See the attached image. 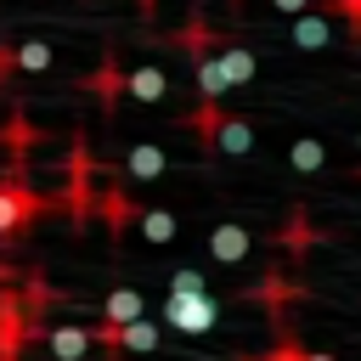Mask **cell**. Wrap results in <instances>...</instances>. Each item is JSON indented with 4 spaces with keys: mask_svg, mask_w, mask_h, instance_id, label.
I'll use <instances>...</instances> for the list:
<instances>
[{
    "mask_svg": "<svg viewBox=\"0 0 361 361\" xmlns=\"http://www.w3.org/2000/svg\"><path fill=\"white\" fill-rule=\"evenodd\" d=\"M164 322L175 327V333H209L214 322H220V299L203 288V293H169L164 299Z\"/></svg>",
    "mask_w": 361,
    "mask_h": 361,
    "instance_id": "cell-1",
    "label": "cell"
},
{
    "mask_svg": "<svg viewBox=\"0 0 361 361\" xmlns=\"http://www.w3.org/2000/svg\"><path fill=\"white\" fill-rule=\"evenodd\" d=\"M197 130H203V141L220 147V152H254V124H248V118H220L214 102H203Z\"/></svg>",
    "mask_w": 361,
    "mask_h": 361,
    "instance_id": "cell-2",
    "label": "cell"
},
{
    "mask_svg": "<svg viewBox=\"0 0 361 361\" xmlns=\"http://www.w3.org/2000/svg\"><path fill=\"white\" fill-rule=\"evenodd\" d=\"M34 214H39V192H34V186H23L17 175H11V180H0V237H17Z\"/></svg>",
    "mask_w": 361,
    "mask_h": 361,
    "instance_id": "cell-3",
    "label": "cell"
},
{
    "mask_svg": "<svg viewBox=\"0 0 361 361\" xmlns=\"http://www.w3.org/2000/svg\"><path fill=\"white\" fill-rule=\"evenodd\" d=\"M192 68H197V96L203 102H220L226 90H231V79H226V68H220V51H209V45H197V34H192Z\"/></svg>",
    "mask_w": 361,
    "mask_h": 361,
    "instance_id": "cell-4",
    "label": "cell"
},
{
    "mask_svg": "<svg viewBox=\"0 0 361 361\" xmlns=\"http://www.w3.org/2000/svg\"><path fill=\"white\" fill-rule=\"evenodd\" d=\"M209 254H214L220 265H237V259H248V226H237V220L214 226V237H209Z\"/></svg>",
    "mask_w": 361,
    "mask_h": 361,
    "instance_id": "cell-5",
    "label": "cell"
},
{
    "mask_svg": "<svg viewBox=\"0 0 361 361\" xmlns=\"http://www.w3.org/2000/svg\"><path fill=\"white\" fill-rule=\"evenodd\" d=\"M164 164H169V158H164V147H152V141H135V147L124 152V175H130V180H158Z\"/></svg>",
    "mask_w": 361,
    "mask_h": 361,
    "instance_id": "cell-6",
    "label": "cell"
},
{
    "mask_svg": "<svg viewBox=\"0 0 361 361\" xmlns=\"http://www.w3.org/2000/svg\"><path fill=\"white\" fill-rule=\"evenodd\" d=\"M90 338H96L90 327H51V333H45V350H51L56 361H79V355L90 350Z\"/></svg>",
    "mask_w": 361,
    "mask_h": 361,
    "instance_id": "cell-7",
    "label": "cell"
},
{
    "mask_svg": "<svg viewBox=\"0 0 361 361\" xmlns=\"http://www.w3.org/2000/svg\"><path fill=\"white\" fill-rule=\"evenodd\" d=\"M124 90L135 102H164L169 96V79H164V68H130L124 73Z\"/></svg>",
    "mask_w": 361,
    "mask_h": 361,
    "instance_id": "cell-8",
    "label": "cell"
},
{
    "mask_svg": "<svg viewBox=\"0 0 361 361\" xmlns=\"http://www.w3.org/2000/svg\"><path fill=\"white\" fill-rule=\"evenodd\" d=\"M135 316H147V299L135 293V288H113L107 299H102V322H135Z\"/></svg>",
    "mask_w": 361,
    "mask_h": 361,
    "instance_id": "cell-9",
    "label": "cell"
},
{
    "mask_svg": "<svg viewBox=\"0 0 361 361\" xmlns=\"http://www.w3.org/2000/svg\"><path fill=\"white\" fill-rule=\"evenodd\" d=\"M327 39H333V23H327V17H310V11L293 17V45H299V51H322Z\"/></svg>",
    "mask_w": 361,
    "mask_h": 361,
    "instance_id": "cell-10",
    "label": "cell"
},
{
    "mask_svg": "<svg viewBox=\"0 0 361 361\" xmlns=\"http://www.w3.org/2000/svg\"><path fill=\"white\" fill-rule=\"evenodd\" d=\"M220 68H226V79H231V85H248V79L259 73V62H254V51H248V45H220Z\"/></svg>",
    "mask_w": 361,
    "mask_h": 361,
    "instance_id": "cell-11",
    "label": "cell"
},
{
    "mask_svg": "<svg viewBox=\"0 0 361 361\" xmlns=\"http://www.w3.org/2000/svg\"><path fill=\"white\" fill-rule=\"evenodd\" d=\"M288 164H293V169H299V175H316V169H322V164H327V147H322V141H316V135H299V141H293V147H288Z\"/></svg>",
    "mask_w": 361,
    "mask_h": 361,
    "instance_id": "cell-12",
    "label": "cell"
},
{
    "mask_svg": "<svg viewBox=\"0 0 361 361\" xmlns=\"http://www.w3.org/2000/svg\"><path fill=\"white\" fill-rule=\"evenodd\" d=\"M175 231H180V226H175L169 209H147V214H141V237H147V243H175Z\"/></svg>",
    "mask_w": 361,
    "mask_h": 361,
    "instance_id": "cell-13",
    "label": "cell"
},
{
    "mask_svg": "<svg viewBox=\"0 0 361 361\" xmlns=\"http://www.w3.org/2000/svg\"><path fill=\"white\" fill-rule=\"evenodd\" d=\"M51 56H56V51H51L45 39H23V45H17V68H23V73H45Z\"/></svg>",
    "mask_w": 361,
    "mask_h": 361,
    "instance_id": "cell-14",
    "label": "cell"
},
{
    "mask_svg": "<svg viewBox=\"0 0 361 361\" xmlns=\"http://www.w3.org/2000/svg\"><path fill=\"white\" fill-rule=\"evenodd\" d=\"M90 85H96V96H102V102L113 107V102H118V90H124V73H118V62H107V68H102V73H96Z\"/></svg>",
    "mask_w": 361,
    "mask_h": 361,
    "instance_id": "cell-15",
    "label": "cell"
},
{
    "mask_svg": "<svg viewBox=\"0 0 361 361\" xmlns=\"http://www.w3.org/2000/svg\"><path fill=\"white\" fill-rule=\"evenodd\" d=\"M169 293H203V271H197V265H180V271L169 276Z\"/></svg>",
    "mask_w": 361,
    "mask_h": 361,
    "instance_id": "cell-16",
    "label": "cell"
},
{
    "mask_svg": "<svg viewBox=\"0 0 361 361\" xmlns=\"http://www.w3.org/2000/svg\"><path fill=\"white\" fill-rule=\"evenodd\" d=\"M17 73V39H0V79Z\"/></svg>",
    "mask_w": 361,
    "mask_h": 361,
    "instance_id": "cell-17",
    "label": "cell"
},
{
    "mask_svg": "<svg viewBox=\"0 0 361 361\" xmlns=\"http://www.w3.org/2000/svg\"><path fill=\"white\" fill-rule=\"evenodd\" d=\"M276 11H288V17H299V11H310V0H271Z\"/></svg>",
    "mask_w": 361,
    "mask_h": 361,
    "instance_id": "cell-18",
    "label": "cell"
},
{
    "mask_svg": "<svg viewBox=\"0 0 361 361\" xmlns=\"http://www.w3.org/2000/svg\"><path fill=\"white\" fill-rule=\"evenodd\" d=\"M305 361H333V355H305Z\"/></svg>",
    "mask_w": 361,
    "mask_h": 361,
    "instance_id": "cell-19",
    "label": "cell"
}]
</instances>
